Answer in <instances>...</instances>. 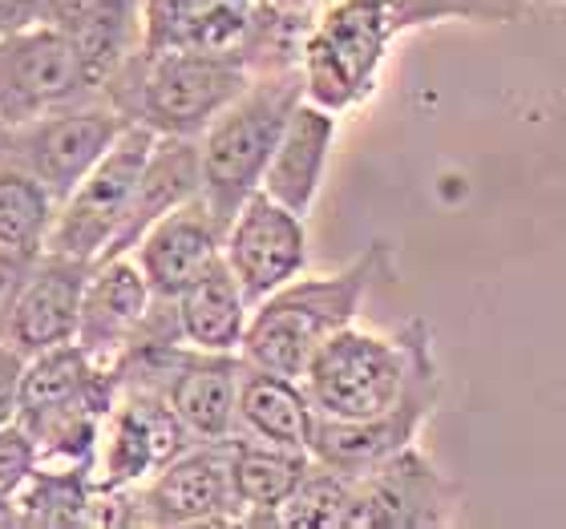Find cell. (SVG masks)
I'll return each instance as SVG.
<instances>
[{"instance_id": "obj_15", "label": "cell", "mask_w": 566, "mask_h": 529, "mask_svg": "<svg viewBox=\"0 0 566 529\" xmlns=\"http://www.w3.org/2000/svg\"><path fill=\"white\" fill-rule=\"evenodd\" d=\"M223 231L227 226L211 214V207L199 199L182 202L170 214H163L146 235L134 243V260L150 283L154 295L175 299L190 283L207 275L223 260Z\"/></svg>"}, {"instance_id": "obj_22", "label": "cell", "mask_w": 566, "mask_h": 529, "mask_svg": "<svg viewBox=\"0 0 566 529\" xmlns=\"http://www.w3.org/2000/svg\"><path fill=\"white\" fill-rule=\"evenodd\" d=\"M235 421L243 436L272 441V445L287 448H307L312 424H316V409H312V400H307L300 380L280 377V372H268V368H255L243 360Z\"/></svg>"}, {"instance_id": "obj_26", "label": "cell", "mask_w": 566, "mask_h": 529, "mask_svg": "<svg viewBox=\"0 0 566 529\" xmlns=\"http://www.w3.org/2000/svg\"><path fill=\"white\" fill-rule=\"evenodd\" d=\"M526 9L522 0H389L392 24H429L441 17H473V21H510Z\"/></svg>"}, {"instance_id": "obj_3", "label": "cell", "mask_w": 566, "mask_h": 529, "mask_svg": "<svg viewBox=\"0 0 566 529\" xmlns=\"http://www.w3.org/2000/svg\"><path fill=\"white\" fill-rule=\"evenodd\" d=\"M300 102H304L300 65L255 73L248 89L235 102H227L211 126L199 134L202 202L211 207V214L223 226L260 190L275 141H280L283 126Z\"/></svg>"}, {"instance_id": "obj_28", "label": "cell", "mask_w": 566, "mask_h": 529, "mask_svg": "<svg viewBox=\"0 0 566 529\" xmlns=\"http://www.w3.org/2000/svg\"><path fill=\"white\" fill-rule=\"evenodd\" d=\"M21 372H24V356L12 352L9 343H0V429L17 421V400H21Z\"/></svg>"}, {"instance_id": "obj_12", "label": "cell", "mask_w": 566, "mask_h": 529, "mask_svg": "<svg viewBox=\"0 0 566 529\" xmlns=\"http://www.w3.org/2000/svg\"><path fill=\"white\" fill-rule=\"evenodd\" d=\"M223 263L239 279L248 304L260 299L295 279L307 263V231L304 214L287 211L272 194L255 190L223 231Z\"/></svg>"}, {"instance_id": "obj_17", "label": "cell", "mask_w": 566, "mask_h": 529, "mask_svg": "<svg viewBox=\"0 0 566 529\" xmlns=\"http://www.w3.org/2000/svg\"><path fill=\"white\" fill-rule=\"evenodd\" d=\"M41 21L70 41L97 89L142 49V0H41Z\"/></svg>"}, {"instance_id": "obj_6", "label": "cell", "mask_w": 566, "mask_h": 529, "mask_svg": "<svg viewBox=\"0 0 566 529\" xmlns=\"http://www.w3.org/2000/svg\"><path fill=\"white\" fill-rule=\"evenodd\" d=\"M154 138L158 134L142 121H130L114 138V146L94 162V170L57 202L45 251H61V255H73V260L85 263L106 260L122 231V219L130 211L134 182L146 166Z\"/></svg>"}, {"instance_id": "obj_2", "label": "cell", "mask_w": 566, "mask_h": 529, "mask_svg": "<svg viewBox=\"0 0 566 529\" xmlns=\"http://www.w3.org/2000/svg\"><path fill=\"white\" fill-rule=\"evenodd\" d=\"M433 360V340L421 319H409L397 336H377L348 324L319 343L307 360L304 384L316 416L332 421H373L401 404V396L424 377Z\"/></svg>"}, {"instance_id": "obj_18", "label": "cell", "mask_w": 566, "mask_h": 529, "mask_svg": "<svg viewBox=\"0 0 566 529\" xmlns=\"http://www.w3.org/2000/svg\"><path fill=\"white\" fill-rule=\"evenodd\" d=\"M332 141H336V114L304 97L292 109L280 141H275L260 190L272 194L275 202H283L287 211L307 219V211H312V202L319 194V182H324V170H328Z\"/></svg>"}, {"instance_id": "obj_5", "label": "cell", "mask_w": 566, "mask_h": 529, "mask_svg": "<svg viewBox=\"0 0 566 529\" xmlns=\"http://www.w3.org/2000/svg\"><path fill=\"white\" fill-rule=\"evenodd\" d=\"M126 126L130 118L106 94L85 97L77 106L4 126L0 130V170H21L61 202L94 170V162L114 146V138Z\"/></svg>"}, {"instance_id": "obj_16", "label": "cell", "mask_w": 566, "mask_h": 529, "mask_svg": "<svg viewBox=\"0 0 566 529\" xmlns=\"http://www.w3.org/2000/svg\"><path fill=\"white\" fill-rule=\"evenodd\" d=\"M239 372H243L239 352H199L190 343L175 352L158 392L190 441H227L239 433Z\"/></svg>"}, {"instance_id": "obj_9", "label": "cell", "mask_w": 566, "mask_h": 529, "mask_svg": "<svg viewBox=\"0 0 566 529\" xmlns=\"http://www.w3.org/2000/svg\"><path fill=\"white\" fill-rule=\"evenodd\" d=\"M458 489L433 469L421 448L409 445L353 477V497L340 529H437L453 521Z\"/></svg>"}, {"instance_id": "obj_20", "label": "cell", "mask_w": 566, "mask_h": 529, "mask_svg": "<svg viewBox=\"0 0 566 529\" xmlns=\"http://www.w3.org/2000/svg\"><path fill=\"white\" fill-rule=\"evenodd\" d=\"M307 465H312L307 448L272 445L243 433L227 436V469L239 506L235 526H275V514L292 497Z\"/></svg>"}, {"instance_id": "obj_8", "label": "cell", "mask_w": 566, "mask_h": 529, "mask_svg": "<svg viewBox=\"0 0 566 529\" xmlns=\"http://www.w3.org/2000/svg\"><path fill=\"white\" fill-rule=\"evenodd\" d=\"M97 94L102 89L90 82L82 57L45 21L0 36V121L4 126L77 106Z\"/></svg>"}, {"instance_id": "obj_10", "label": "cell", "mask_w": 566, "mask_h": 529, "mask_svg": "<svg viewBox=\"0 0 566 529\" xmlns=\"http://www.w3.org/2000/svg\"><path fill=\"white\" fill-rule=\"evenodd\" d=\"M227 441H195L134 485V526H235Z\"/></svg>"}, {"instance_id": "obj_24", "label": "cell", "mask_w": 566, "mask_h": 529, "mask_svg": "<svg viewBox=\"0 0 566 529\" xmlns=\"http://www.w3.org/2000/svg\"><path fill=\"white\" fill-rule=\"evenodd\" d=\"M57 199L21 170H0V251L41 255L53 231Z\"/></svg>"}, {"instance_id": "obj_19", "label": "cell", "mask_w": 566, "mask_h": 529, "mask_svg": "<svg viewBox=\"0 0 566 529\" xmlns=\"http://www.w3.org/2000/svg\"><path fill=\"white\" fill-rule=\"evenodd\" d=\"M202 194V170H199V138H178V134H158L146 154L138 182H134L130 211L122 219V231L114 239L109 255H126L134 251L146 231H150L163 214H170L182 202ZM106 255V260H109Z\"/></svg>"}, {"instance_id": "obj_23", "label": "cell", "mask_w": 566, "mask_h": 529, "mask_svg": "<svg viewBox=\"0 0 566 529\" xmlns=\"http://www.w3.org/2000/svg\"><path fill=\"white\" fill-rule=\"evenodd\" d=\"M175 311L182 343L199 352H239L251 319L248 295L223 260L207 275H199L182 295H175Z\"/></svg>"}, {"instance_id": "obj_25", "label": "cell", "mask_w": 566, "mask_h": 529, "mask_svg": "<svg viewBox=\"0 0 566 529\" xmlns=\"http://www.w3.org/2000/svg\"><path fill=\"white\" fill-rule=\"evenodd\" d=\"M348 497H353V477H344V473L328 469V465H319V461L312 457V465H307V473L292 489V497H287L280 506V514H275V526L340 529Z\"/></svg>"}, {"instance_id": "obj_30", "label": "cell", "mask_w": 566, "mask_h": 529, "mask_svg": "<svg viewBox=\"0 0 566 529\" xmlns=\"http://www.w3.org/2000/svg\"><path fill=\"white\" fill-rule=\"evenodd\" d=\"M0 130H4V121H0Z\"/></svg>"}, {"instance_id": "obj_11", "label": "cell", "mask_w": 566, "mask_h": 529, "mask_svg": "<svg viewBox=\"0 0 566 529\" xmlns=\"http://www.w3.org/2000/svg\"><path fill=\"white\" fill-rule=\"evenodd\" d=\"M90 271L94 263L61 255V251L33 255L12 292L9 311L0 319V343H9L24 360L45 348L70 343L77 336V311H82Z\"/></svg>"}, {"instance_id": "obj_14", "label": "cell", "mask_w": 566, "mask_h": 529, "mask_svg": "<svg viewBox=\"0 0 566 529\" xmlns=\"http://www.w3.org/2000/svg\"><path fill=\"white\" fill-rule=\"evenodd\" d=\"M150 304H154V292L130 251L97 260L94 271H90V279H85L73 343L85 348L102 368H114L118 356L138 336Z\"/></svg>"}, {"instance_id": "obj_1", "label": "cell", "mask_w": 566, "mask_h": 529, "mask_svg": "<svg viewBox=\"0 0 566 529\" xmlns=\"http://www.w3.org/2000/svg\"><path fill=\"white\" fill-rule=\"evenodd\" d=\"M385 271H389V247L373 243L365 255H356L336 275H316V279L295 275V279H287L268 299L251 307L239 356L255 368L300 380L319 343L336 336L340 328H348V324H356L368 287Z\"/></svg>"}, {"instance_id": "obj_13", "label": "cell", "mask_w": 566, "mask_h": 529, "mask_svg": "<svg viewBox=\"0 0 566 529\" xmlns=\"http://www.w3.org/2000/svg\"><path fill=\"white\" fill-rule=\"evenodd\" d=\"M437 396H441V372L429 368L424 377H417L413 389L405 392L401 404L389 409L385 416H373V421H332V416H316L307 453L319 465L344 473V477H360V473L377 469L380 461H389L392 453L417 445V433L429 421V412L437 409Z\"/></svg>"}, {"instance_id": "obj_27", "label": "cell", "mask_w": 566, "mask_h": 529, "mask_svg": "<svg viewBox=\"0 0 566 529\" xmlns=\"http://www.w3.org/2000/svg\"><path fill=\"white\" fill-rule=\"evenodd\" d=\"M36 469V445L29 441L21 424L12 421L0 429V501H12Z\"/></svg>"}, {"instance_id": "obj_29", "label": "cell", "mask_w": 566, "mask_h": 529, "mask_svg": "<svg viewBox=\"0 0 566 529\" xmlns=\"http://www.w3.org/2000/svg\"><path fill=\"white\" fill-rule=\"evenodd\" d=\"M41 21V0H0V36Z\"/></svg>"}, {"instance_id": "obj_7", "label": "cell", "mask_w": 566, "mask_h": 529, "mask_svg": "<svg viewBox=\"0 0 566 529\" xmlns=\"http://www.w3.org/2000/svg\"><path fill=\"white\" fill-rule=\"evenodd\" d=\"M397 33L389 0H340L304 45V97L324 109L356 106L377 82L389 36Z\"/></svg>"}, {"instance_id": "obj_21", "label": "cell", "mask_w": 566, "mask_h": 529, "mask_svg": "<svg viewBox=\"0 0 566 529\" xmlns=\"http://www.w3.org/2000/svg\"><path fill=\"white\" fill-rule=\"evenodd\" d=\"M255 0H142V49H243Z\"/></svg>"}, {"instance_id": "obj_4", "label": "cell", "mask_w": 566, "mask_h": 529, "mask_svg": "<svg viewBox=\"0 0 566 529\" xmlns=\"http://www.w3.org/2000/svg\"><path fill=\"white\" fill-rule=\"evenodd\" d=\"M114 77L130 82L126 97L114 102L130 121L154 134L199 138L214 114L248 89L255 65L243 49H138Z\"/></svg>"}]
</instances>
